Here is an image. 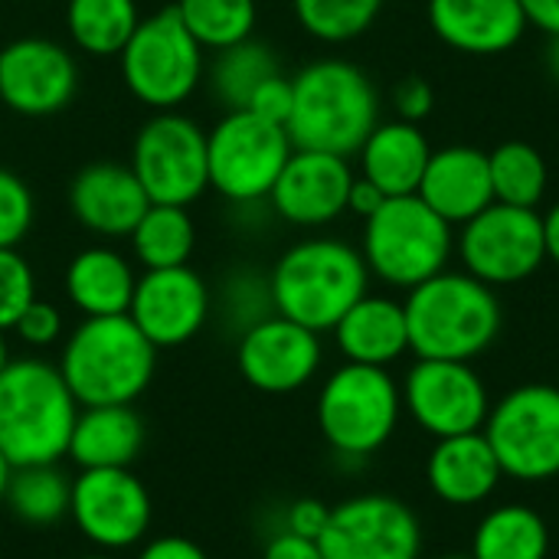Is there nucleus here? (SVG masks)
<instances>
[{
  "label": "nucleus",
  "mask_w": 559,
  "mask_h": 559,
  "mask_svg": "<svg viewBox=\"0 0 559 559\" xmlns=\"http://www.w3.org/2000/svg\"><path fill=\"white\" fill-rule=\"evenodd\" d=\"M527 23L544 29L547 36H559V0H521Z\"/></svg>",
  "instance_id": "nucleus-46"
},
{
  "label": "nucleus",
  "mask_w": 559,
  "mask_h": 559,
  "mask_svg": "<svg viewBox=\"0 0 559 559\" xmlns=\"http://www.w3.org/2000/svg\"><path fill=\"white\" fill-rule=\"evenodd\" d=\"M262 559H324V554H321L318 540L298 537L292 531H278L262 547Z\"/></svg>",
  "instance_id": "nucleus-44"
},
{
  "label": "nucleus",
  "mask_w": 559,
  "mask_h": 559,
  "mask_svg": "<svg viewBox=\"0 0 559 559\" xmlns=\"http://www.w3.org/2000/svg\"><path fill=\"white\" fill-rule=\"evenodd\" d=\"M403 403L416 426L436 439L481 432L491 413L488 386L465 360H416L406 373Z\"/></svg>",
  "instance_id": "nucleus-15"
},
{
  "label": "nucleus",
  "mask_w": 559,
  "mask_h": 559,
  "mask_svg": "<svg viewBox=\"0 0 559 559\" xmlns=\"http://www.w3.org/2000/svg\"><path fill=\"white\" fill-rule=\"evenodd\" d=\"M72 478L59 465H26L10 472L3 504L29 527H52L69 518Z\"/></svg>",
  "instance_id": "nucleus-31"
},
{
  "label": "nucleus",
  "mask_w": 559,
  "mask_h": 559,
  "mask_svg": "<svg viewBox=\"0 0 559 559\" xmlns=\"http://www.w3.org/2000/svg\"><path fill=\"white\" fill-rule=\"evenodd\" d=\"M128 167L151 203L190 206L210 190L206 128L183 111H154L131 141Z\"/></svg>",
  "instance_id": "nucleus-10"
},
{
  "label": "nucleus",
  "mask_w": 559,
  "mask_h": 559,
  "mask_svg": "<svg viewBox=\"0 0 559 559\" xmlns=\"http://www.w3.org/2000/svg\"><path fill=\"white\" fill-rule=\"evenodd\" d=\"M79 409L56 364L10 357L0 370V455L10 468L59 465L69 452Z\"/></svg>",
  "instance_id": "nucleus-2"
},
{
  "label": "nucleus",
  "mask_w": 559,
  "mask_h": 559,
  "mask_svg": "<svg viewBox=\"0 0 559 559\" xmlns=\"http://www.w3.org/2000/svg\"><path fill=\"white\" fill-rule=\"evenodd\" d=\"M213 311L219 314L223 328L233 331L236 337H239L246 328L259 324L262 318L275 314L269 275H259V272H252V269L233 272V275L219 285V295H213Z\"/></svg>",
  "instance_id": "nucleus-36"
},
{
  "label": "nucleus",
  "mask_w": 559,
  "mask_h": 559,
  "mask_svg": "<svg viewBox=\"0 0 559 559\" xmlns=\"http://www.w3.org/2000/svg\"><path fill=\"white\" fill-rule=\"evenodd\" d=\"M550 72H554V79L559 82V36L554 39V46H550Z\"/></svg>",
  "instance_id": "nucleus-49"
},
{
  "label": "nucleus",
  "mask_w": 559,
  "mask_h": 559,
  "mask_svg": "<svg viewBox=\"0 0 559 559\" xmlns=\"http://www.w3.org/2000/svg\"><path fill=\"white\" fill-rule=\"evenodd\" d=\"M157 354L128 314L82 318L56 367L79 406H134L157 373Z\"/></svg>",
  "instance_id": "nucleus-3"
},
{
  "label": "nucleus",
  "mask_w": 559,
  "mask_h": 559,
  "mask_svg": "<svg viewBox=\"0 0 559 559\" xmlns=\"http://www.w3.org/2000/svg\"><path fill=\"white\" fill-rule=\"evenodd\" d=\"M147 429L134 406H82L69 452L79 472L88 468H131L144 449Z\"/></svg>",
  "instance_id": "nucleus-27"
},
{
  "label": "nucleus",
  "mask_w": 559,
  "mask_h": 559,
  "mask_svg": "<svg viewBox=\"0 0 559 559\" xmlns=\"http://www.w3.org/2000/svg\"><path fill=\"white\" fill-rule=\"evenodd\" d=\"M383 200H386V197L380 193V187H373L370 180H364V177L357 174L354 183H350V193H347V213L367 219V216H373V213L383 206Z\"/></svg>",
  "instance_id": "nucleus-45"
},
{
  "label": "nucleus",
  "mask_w": 559,
  "mask_h": 559,
  "mask_svg": "<svg viewBox=\"0 0 559 559\" xmlns=\"http://www.w3.org/2000/svg\"><path fill=\"white\" fill-rule=\"evenodd\" d=\"M147 206L151 200L141 180L118 160H92L69 183L72 216L102 239H128Z\"/></svg>",
  "instance_id": "nucleus-20"
},
{
  "label": "nucleus",
  "mask_w": 559,
  "mask_h": 559,
  "mask_svg": "<svg viewBox=\"0 0 559 559\" xmlns=\"http://www.w3.org/2000/svg\"><path fill=\"white\" fill-rule=\"evenodd\" d=\"M138 272L128 255L111 246L79 249L62 275V288L69 305L82 318H111L128 314L134 298Z\"/></svg>",
  "instance_id": "nucleus-25"
},
{
  "label": "nucleus",
  "mask_w": 559,
  "mask_h": 559,
  "mask_svg": "<svg viewBox=\"0 0 559 559\" xmlns=\"http://www.w3.org/2000/svg\"><path fill=\"white\" fill-rule=\"evenodd\" d=\"M75 559H118L115 554H102V550H95V554H85V557H75Z\"/></svg>",
  "instance_id": "nucleus-51"
},
{
  "label": "nucleus",
  "mask_w": 559,
  "mask_h": 559,
  "mask_svg": "<svg viewBox=\"0 0 559 559\" xmlns=\"http://www.w3.org/2000/svg\"><path fill=\"white\" fill-rule=\"evenodd\" d=\"M337 350L347 364L364 367H390L409 350L406 311L403 301L386 295H364L337 324H334Z\"/></svg>",
  "instance_id": "nucleus-26"
},
{
  "label": "nucleus",
  "mask_w": 559,
  "mask_h": 559,
  "mask_svg": "<svg viewBox=\"0 0 559 559\" xmlns=\"http://www.w3.org/2000/svg\"><path fill=\"white\" fill-rule=\"evenodd\" d=\"M10 472H13V468H10V462H7V459L0 455V504H3V495H7V485H10Z\"/></svg>",
  "instance_id": "nucleus-48"
},
{
  "label": "nucleus",
  "mask_w": 559,
  "mask_h": 559,
  "mask_svg": "<svg viewBox=\"0 0 559 559\" xmlns=\"http://www.w3.org/2000/svg\"><path fill=\"white\" fill-rule=\"evenodd\" d=\"M360 177L380 187L383 197H413L423 183L432 144L413 121H380L357 151Z\"/></svg>",
  "instance_id": "nucleus-24"
},
{
  "label": "nucleus",
  "mask_w": 559,
  "mask_h": 559,
  "mask_svg": "<svg viewBox=\"0 0 559 559\" xmlns=\"http://www.w3.org/2000/svg\"><path fill=\"white\" fill-rule=\"evenodd\" d=\"M328 518H331V508L318 498H301L295 504H288L285 511V527L282 531H292L298 537H308V540H318L328 527Z\"/></svg>",
  "instance_id": "nucleus-42"
},
{
  "label": "nucleus",
  "mask_w": 559,
  "mask_h": 559,
  "mask_svg": "<svg viewBox=\"0 0 559 559\" xmlns=\"http://www.w3.org/2000/svg\"><path fill=\"white\" fill-rule=\"evenodd\" d=\"M318 547L324 559H419L423 524L390 495H357L331 508Z\"/></svg>",
  "instance_id": "nucleus-14"
},
{
  "label": "nucleus",
  "mask_w": 559,
  "mask_h": 559,
  "mask_svg": "<svg viewBox=\"0 0 559 559\" xmlns=\"http://www.w3.org/2000/svg\"><path fill=\"white\" fill-rule=\"evenodd\" d=\"M557 390H559V380H557Z\"/></svg>",
  "instance_id": "nucleus-53"
},
{
  "label": "nucleus",
  "mask_w": 559,
  "mask_h": 559,
  "mask_svg": "<svg viewBox=\"0 0 559 559\" xmlns=\"http://www.w3.org/2000/svg\"><path fill=\"white\" fill-rule=\"evenodd\" d=\"M79 59L46 36H20L0 49V102L23 118H49L72 105Z\"/></svg>",
  "instance_id": "nucleus-16"
},
{
  "label": "nucleus",
  "mask_w": 559,
  "mask_h": 559,
  "mask_svg": "<svg viewBox=\"0 0 559 559\" xmlns=\"http://www.w3.org/2000/svg\"><path fill=\"white\" fill-rule=\"evenodd\" d=\"M134 559H210V557H206V550H203L197 540H190V537H180V534H160V537L144 540Z\"/></svg>",
  "instance_id": "nucleus-43"
},
{
  "label": "nucleus",
  "mask_w": 559,
  "mask_h": 559,
  "mask_svg": "<svg viewBox=\"0 0 559 559\" xmlns=\"http://www.w3.org/2000/svg\"><path fill=\"white\" fill-rule=\"evenodd\" d=\"M36 298L33 265L20 255V249H0V331H13L20 314Z\"/></svg>",
  "instance_id": "nucleus-37"
},
{
  "label": "nucleus",
  "mask_w": 559,
  "mask_h": 559,
  "mask_svg": "<svg viewBox=\"0 0 559 559\" xmlns=\"http://www.w3.org/2000/svg\"><path fill=\"white\" fill-rule=\"evenodd\" d=\"M275 72H282L275 52L259 39H246V43L213 52L210 85H213L216 102L226 111H233V108H246L249 98L255 95V88L265 79H272Z\"/></svg>",
  "instance_id": "nucleus-33"
},
{
  "label": "nucleus",
  "mask_w": 559,
  "mask_h": 559,
  "mask_svg": "<svg viewBox=\"0 0 559 559\" xmlns=\"http://www.w3.org/2000/svg\"><path fill=\"white\" fill-rule=\"evenodd\" d=\"M459 259L468 275L491 288L527 282L547 262L540 213L508 203L485 206L462 226Z\"/></svg>",
  "instance_id": "nucleus-13"
},
{
  "label": "nucleus",
  "mask_w": 559,
  "mask_h": 559,
  "mask_svg": "<svg viewBox=\"0 0 559 559\" xmlns=\"http://www.w3.org/2000/svg\"><path fill=\"white\" fill-rule=\"evenodd\" d=\"M292 10L308 36L337 46L364 36L377 23L383 0H292Z\"/></svg>",
  "instance_id": "nucleus-35"
},
{
  "label": "nucleus",
  "mask_w": 559,
  "mask_h": 559,
  "mask_svg": "<svg viewBox=\"0 0 559 559\" xmlns=\"http://www.w3.org/2000/svg\"><path fill=\"white\" fill-rule=\"evenodd\" d=\"M128 239H131V255L144 272L177 269V265H190V255L197 249V226L187 206L151 203Z\"/></svg>",
  "instance_id": "nucleus-29"
},
{
  "label": "nucleus",
  "mask_w": 559,
  "mask_h": 559,
  "mask_svg": "<svg viewBox=\"0 0 559 559\" xmlns=\"http://www.w3.org/2000/svg\"><path fill=\"white\" fill-rule=\"evenodd\" d=\"M380 124V95L370 75L347 59H314L292 75L288 138L301 151L354 157Z\"/></svg>",
  "instance_id": "nucleus-1"
},
{
  "label": "nucleus",
  "mask_w": 559,
  "mask_h": 559,
  "mask_svg": "<svg viewBox=\"0 0 559 559\" xmlns=\"http://www.w3.org/2000/svg\"><path fill=\"white\" fill-rule=\"evenodd\" d=\"M409 350L416 360L481 357L501 334V301L491 285L468 272H439L409 288L406 301Z\"/></svg>",
  "instance_id": "nucleus-5"
},
{
  "label": "nucleus",
  "mask_w": 559,
  "mask_h": 559,
  "mask_svg": "<svg viewBox=\"0 0 559 559\" xmlns=\"http://www.w3.org/2000/svg\"><path fill=\"white\" fill-rule=\"evenodd\" d=\"M540 219H544V246H547V259L559 265V203H554Z\"/></svg>",
  "instance_id": "nucleus-47"
},
{
  "label": "nucleus",
  "mask_w": 559,
  "mask_h": 559,
  "mask_svg": "<svg viewBox=\"0 0 559 559\" xmlns=\"http://www.w3.org/2000/svg\"><path fill=\"white\" fill-rule=\"evenodd\" d=\"M124 88L151 111H177L206 75V49L190 36L180 13L164 7L141 16L118 52Z\"/></svg>",
  "instance_id": "nucleus-7"
},
{
  "label": "nucleus",
  "mask_w": 559,
  "mask_h": 559,
  "mask_svg": "<svg viewBox=\"0 0 559 559\" xmlns=\"http://www.w3.org/2000/svg\"><path fill=\"white\" fill-rule=\"evenodd\" d=\"M321 360H324L321 334L282 314H269L236 337L239 377L252 390L269 396L305 390L318 377Z\"/></svg>",
  "instance_id": "nucleus-17"
},
{
  "label": "nucleus",
  "mask_w": 559,
  "mask_h": 559,
  "mask_svg": "<svg viewBox=\"0 0 559 559\" xmlns=\"http://www.w3.org/2000/svg\"><path fill=\"white\" fill-rule=\"evenodd\" d=\"M432 33L465 56H498L527 33L521 0H429Z\"/></svg>",
  "instance_id": "nucleus-21"
},
{
  "label": "nucleus",
  "mask_w": 559,
  "mask_h": 559,
  "mask_svg": "<svg viewBox=\"0 0 559 559\" xmlns=\"http://www.w3.org/2000/svg\"><path fill=\"white\" fill-rule=\"evenodd\" d=\"M174 10L180 13L190 36L210 52L252 39L259 23L255 0H177Z\"/></svg>",
  "instance_id": "nucleus-34"
},
{
  "label": "nucleus",
  "mask_w": 559,
  "mask_h": 559,
  "mask_svg": "<svg viewBox=\"0 0 559 559\" xmlns=\"http://www.w3.org/2000/svg\"><path fill=\"white\" fill-rule=\"evenodd\" d=\"M69 521L102 554H124L147 540L154 501L131 468H88L72 478Z\"/></svg>",
  "instance_id": "nucleus-12"
},
{
  "label": "nucleus",
  "mask_w": 559,
  "mask_h": 559,
  "mask_svg": "<svg viewBox=\"0 0 559 559\" xmlns=\"http://www.w3.org/2000/svg\"><path fill=\"white\" fill-rule=\"evenodd\" d=\"M354 177L350 157L295 147L265 203L278 219L301 229H318L347 213Z\"/></svg>",
  "instance_id": "nucleus-19"
},
{
  "label": "nucleus",
  "mask_w": 559,
  "mask_h": 559,
  "mask_svg": "<svg viewBox=\"0 0 559 559\" xmlns=\"http://www.w3.org/2000/svg\"><path fill=\"white\" fill-rule=\"evenodd\" d=\"M138 23V0H66L69 43L92 59H118Z\"/></svg>",
  "instance_id": "nucleus-28"
},
{
  "label": "nucleus",
  "mask_w": 559,
  "mask_h": 559,
  "mask_svg": "<svg viewBox=\"0 0 559 559\" xmlns=\"http://www.w3.org/2000/svg\"><path fill=\"white\" fill-rule=\"evenodd\" d=\"M485 439L504 475L547 481L559 475V390L527 383L511 390L485 419Z\"/></svg>",
  "instance_id": "nucleus-11"
},
{
  "label": "nucleus",
  "mask_w": 559,
  "mask_h": 559,
  "mask_svg": "<svg viewBox=\"0 0 559 559\" xmlns=\"http://www.w3.org/2000/svg\"><path fill=\"white\" fill-rule=\"evenodd\" d=\"M370 269L344 239L311 236L288 246L269 272L275 314L324 334L367 295Z\"/></svg>",
  "instance_id": "nucleus-4"
},
{
  "label": "nucleus",
  "mask_w": 559,
  "mask_h": 559,
  "mask_svg": "<svg viewBox=\"0 0 559 559\" xmlns=\"http://www.w3.org/2000/svg\"><path fill=\"white\" fill-rule=\"evenodd\" d=\"M455 252L452 223L429 210L416 193L386 197L383 206L364 219L360 255L383 285L416 288L426 278L445 272Z\"/></svg>",
  "instance_id": "nucleus-6"
},
{
  "label": "nucleus",
  "mask_w": 559,
  "mask_h": 559,
  "mask_svg": "<svg viewBox=\"0 0 559 559\" xmlns=\"http://www.w3.org/2000/svg\"><path fill=\"white\" fill-rule=\"evenodd\" d=\"M62 331H66L62 328V311L52 301H43V298H36L20 314V321L13 324L16 341L26 344L29 350H46V347L59 344L62 341Z\"/></svg>",
  "instance_id": "nucleus-39"
},
{
  "label": "nucleus",
  "mask_w": 559,
  "mask_h": 559,
  "mask_svg": "<svg viewBox=\"0 0 559 559\" xmlns=\"http://www.w3.org/2000/svg\"><path fill=\"white\" fill-rule=\"evenodd\" d=\"M393 105H396V115H400L403 121L419 124V121L432 111L436 92H432V85H429L423 75H409V79H403V82L393 88Z\"/></svg>",
  "instance_id": "nucleus-41"
},
{
  "label": "nucleus",
  "mask_w": 559,
  "mask_h": 559,
  "mask_svg": "<svg viewBox=\"0 0 559 559\" xmlns=\"http://www.w3.org/2000/svg\"><path fill=\"white\" fill-rule=\"evenodd\" d=\"M249 111H255L259 118L265 121H275V124H288V115H292V79L275 72L272 79H265L255 95L249 98L246 105Z\"/></svg>",
  "instance_id": "nucleus-40"
},
{
  "label": "nucleus",
  "mask_w": 559,
  "mask_h": 559,
  "mask_svg": "<svg viewBox=\"0 0 559 559\" xmlns=\"http://www.w3.org/2000/svg\"><path fill=\"white\" fill-rule=\"evenodd\" d=\"M495 203L537 210L550 187V170L544 154L527 141H504L488 154Z\"/></svg>",
  "instance_id": "nucleus-32"
},
{
  "label": "nucleus",
  "mask_w": 559,
  "mask_h": 559,
  "mask_svg": "<svg viewBox=\"0 0 559 559\" xmlns=\"http://www.w3.org/2000/svg\"><path fill=\"white\" fill-rule=\"evenodd\" d=\"M403 413V390L386 367L344 364L318 393V429L324 442L344 459H367L380 452Z\"/></svg>",
  "instance_id": "nucleus-8"
},
{
  "label": "nucleus",
  "mask_w": 559,
  "mask_h": 559,
  "mask_svg": "<svg viewBox=\"0 0 559 559\" xmlns=\"http://www.w3.org/2000/svg\"><path fill=\"white\" fill-rule=\"evenodd\" d=\"M36 203L23 177L0 167V249H16L33 229Z\"/></svg>",
  "instance_id": "nucleus-38"
},
{
  "label": "nucleus",
  "mask_w": 559,
  "mask_h": 559,
  "mask_svg": "<svg viewBox=\"0 0 559 559\" xmlns=\"http://www.w3.org/2000/svg\"><path fill=\"white\" fill-rule=\"evenodd\" d=\"M292 151L285 124L265 121L249 108H233L206 131L210 190L233 206L265 203Z\"/></svg>",
  "instance_id": "nucleus-9"
},
{
  "label": "nucleus",
  "mask_w": 559,
  "mask_h": 559,
  "mask_svg": "<svg viewBox=\"0 0 559 559\" xmlns=\"http://www.w3.org/2000/svg\"><path fill=\"white\" fill-rule=\"evenodd\" d=\"M416 197L429 210H436L445 223L465 226L472 216H478L485 206L495 203L488 154L468 144L432 151Z\"/></svg>",
  "instance_id": "nucleus-22"
},
{
  "label": "nucleus",
  "mask_w": 559,
  "mask_h": 559,
  "mask_svg": "<svg viewBox=\"0 0 559 559\" xmlns=\"http://www.w3.org/2000/svg\"><path fill=\"white\" fill-rule=\"evenodd\" d=\"M10 364V344H7V334L0 331V370Z\"/></svg>",
  "instance_id": "nucleus-50"
},
{
  "label": "nucleus",
  "mask_w": 559,
  "mask_h": 559,
  "mask_svg": "<svg viewBox=\"0 0 559 559\" xmlns=\"http://www.w3.org/2000/svg\"><path fill=\"white\" fill-rule=\"evenodd\" d=\"M426 478L429 488L445 504L472 508L495 495L504 472L485 432H465L452 439H436V449L426 465Z\"/></svg>",
  "instance_id": "nucleus-23"
},
{
  "label": "nucleus",
  "mask_w": 559,
  "mask_h": 559,
  "mask_svg": "<svg viewBox=\"0 0 559 559\" xmlns=\"http://www.w3.org/2000/svg\"><path fill=\"white\" fill-rule=\"evenodd\" d=\"M547 521L527 504H504L481 518L472 540V559H547Z\"/></svg>",
  "instance_id": "nucleus-30"
},
{
  "label": "nucleus",
  "mask_w": 559,
  "mask_h": 559,
  "mask_svg": "<svg viewBox=\"0 0 559 559\" xmlns=\"http://www.w3.org/2000/svg\"><path fill=\"white\" fill-rule=\"evenodd\" d=\"M442 559H472V557H442Z\"/></svg>",
  "instance_id": "nucleus-52"
},
{
  "label": "nucleus",
  "mask_w": 559,
  "mask_h": 559,
  "mask_svg": "<svg viewBox=\"0 0 559 559\" xmlns=\"http://www.w3.org/2000/svg\"><path fill=\"white\" fill-rule=\"evenodd\" d=\"M210 314L213 292L206 278L190 265L151 269L138 275L134 298L128 308V318L157 350L190 344L206 328Z\"/></svg>",
  "instance_id": "nucleus-18"
}]
</instances>
